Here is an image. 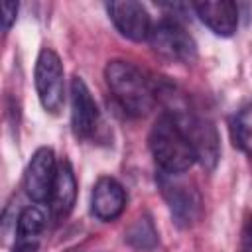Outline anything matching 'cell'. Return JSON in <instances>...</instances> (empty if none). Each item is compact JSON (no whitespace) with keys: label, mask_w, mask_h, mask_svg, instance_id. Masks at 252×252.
I'll return each mask as SVG.
<instances>
[{"label":"cell","mask_w":252,"mask_h":252,"mask_svg":"<svg viewBox=\"0 0 252 252\" xmlns=\"http://www.w3.org/2000/svg\"><path fill=\"white\" fill-rule=\"evenodd\" d=\"M148 41L154 53L169 63H191L197 57L195 39L177 20L171 18H163L152 26Z\"/></svg>","instance_id":"cell-4"},{"label":"cell","mask_w":252,"mask_h":252,"mask_svg":"<svg viewBox=\"0 0 252 252\" xmlns=\"http://www.w3.org/2000/svg\"><path fill=\"white\" fill-rule=\"evenodd\" d=\"M230 134L236 148L246 154H252V104L238 110V114L232 118Z\"/></svg>","instance_id":"cell-15"},{"label":"cell","mask_w":252,"mask_h":252,"mask_svg":"<svg viewBox=\"0 0 252 252\" xmlns=\"http://www.w3.org/2000/svg\"><path fill=\"white\" fill-rule=\"evenodd\" d=\"M240 252H252V215L246 217L240 234Z\"/></svg>","instance_id":"cell-17"},{"label":"cell","mask_w":252,"mask_h":252,"mask_svg":"<svg viewBox=\"0 0 252 252\" xmlns=\"http://www.w3.org/2000/svg\"><path fill=\"white\" fill-rule=\"evenodd\" d=\"M150 150L156 165L163 173H185L197 161L183 128L169 112L159 114L154 122L150 132Z\"/></svg>","instance_id":"cell-2"},{"label":"cell","mask_w":252,"mask_h":252,"mask_svg":"<svg viewBox=\"0 0 252 252\" xmlns=\"http://www.w3.org/2000/svg\"><path fill=\"white\" fill-rule=\"evenodd\" d=\"M169 114L183 128V132L195 152V159L205 169L213 171L220 158V142H219V134H217V128L213 126V122L199 118L189 110H175Z\"/></svg>","instance_id":"cell-5"},{"label":"cell","mask_w":252,"mask_h":252,"mask_svg":"<svg viewBox=\"0 0 252 252\" xmlns=\"http://www.w3.org/2000/svg\"><path fill=\"white\" fill-rule=\"evenodd\" d=\"M16 14H18V4L16 2H4L2 4V30H4V33L10 32L12 24L16 22Z\"/></svg>","instance_id":"cell-16"},{"label":"cell","mask_w":252,"mask_h":252,"mask_svg":"<svg viewBox=\"0 0 252 252\" xmlns=\"http://www.w3.org/2000/svg\"><path fill=\"white\" fill-rule=\"evenodd\" d=\"M47 217L39 207H26L16 222L14 252H35L45 230Z\"/></svg>","instance_id":"cell-13"},{"label":"cell","mask_w":252,"mask_h":252,"mask_svg":"<svg viewBox=\"0 0 252 252\" xmlns=\"http://www.w3.org/2000/svg\"><path fill=\"white\" fill-rule=\"evenodd\" d=\"M108 18L112 20L114 28L132 41H144L150 37L152 32V20L148 10L134 0H122V2H108L106 4Z\"/></svg>","instance_id":"cell-8"},{"label":"cell","mask_w":252,"mask_h":252,"mask_svg":"<svg viewBox=\"0 0 252 252\" xmlns=\"http://www.w3.org/2000/svg\"><path fill=\"white\" fill-rule=\"evenodd\" d=\"M199 20L217 35L228 37L238 28V6L228 0L220 2H197L193 4Z\"/></svg>","instance_id":"cell-11"},{"label":"cell","mask_w":252,"mask_h":252,"mask_svg":"<svg viewBox=\"0 0 252 252\" xmlns=\"http://www.w3.org/2000/svg\"><path fill=\"white\" fill-rule=\"evenodd\" d=\"M106 85L120 104V108L130 116L148 114L158 100V91L150 79L130 61L112 59L104 67Z\"/></svg>","instance_id":"cell-1"},{"label":"cell","mask_w":252,"mask_h":252,"mask_svg":"<svg viewBox=\"0 0 252 252\" xmlns=\"http://www.w3.org/2000/svg\"><path fill=\"white\" fill-rule=\"evenodd\" d=\"M158 183L161 195L171 211V217L179 226H189L197 220L201 213V197L193 185L181 179V173H163L159 171Z\"/></svg>","instance_id":"cell-6"},{"label":"cell","mask_w":252,"mask_h":252,"mask_svg":"<svg viewBox=\"0 0 252 252\" xmlns=\"http://www.w3.org/2000/svg\"><path fill=\"white\" fill-rule=\"evenodd\" d=\"M71 126L77 138H91L98 126L96 102L81 77L71 81Z\"/></svg>","instance_id":"cell-9"},{"label":"cell","mask_w":252,"mask_h":252,"mask_svg":"<svg viewBox=\"0 0 252 252\" xmlns=\"http://www.w3.org/2000/svg\"><path fill=\"white\" fill-rule=\"evenodd\" d=\"M57 175V161L51 148L43 146L37 148L26 167L24 175V189L28 197L35 203H45L51 197L53 183Z\"/></svg>","instance_id":"cell-7"},{"label":"cell","mask_w":252,"mask_h":252,"mask_svg":"<svg viewBox=\"0 0 252 252\" xmlns=\"http://www.w3.org/2000/svg\"><path fill=\"white\" fill-rule=\"evenodd\" d=\"M126 207V191L114 177H100L91 195V211L100 220H114Z\"/></svg>","instance_id":"cell-10"},{"label":"cell","mask_w":252,"mask_h":252,"mask_svg":"<svg viewBox=\"0 0 252 252\" xmlns=\"http://www.w3.org/2000/svg\"><path fill=\"white\" fill-rule=\"evenodd\" d=\"M124 240L128 242V246H132L134 250H140V252H150L158 246V230L154 226V220L144 215V217H138L130 226L128 230L124 232Z\"/></svg>","instance_id":"cell-14"},{"label":"cell","mask_w":252,"mask_h":252,"mask_svg":"<svg viewBox=\"0 0 252 252\" xmlns=\"http://www.w3.org/2000/svg\"><path fill=\"white\" fill-rule=\"evenodd\" d=\"M77 199V179L73 173V167L67 159H63L57 165V175L53 183V191L49 197V209L55 220H63L75 205Z\"/></svg>","instance_id":"cell-12"},{"label":"cell","mask_w":252,"mask_h":252,"mask_svg":"<svg viewBox=\"0 0 252 252\" xmlns=\"http://www.w3.org/2000/svg\"><path fill=\"white\" fill-rule=\"evenodd\" d=\"M35 91L45 112L57 114L65 100V71L59 55L51 47H43L35 59Z\"/></svg>","instance_id":"cell-3"}]
</instances>
